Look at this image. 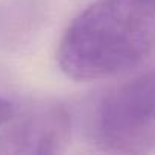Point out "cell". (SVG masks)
<instances>
[{"mask_svg":"<svg viewBox=\"0 0 155 155\" xmlns=\"http://www.w3.org/2000/svg\"><path fill=\"white\" fill-rule=\"evenodd\" d=\"M155 49V0H97L64 32L61 70L74 81H96L140 64Z\"/></svg>","mask_w":155,"mask_h":155,"instance_id":"cell-1","label":"cell"},{"mask_svg":"<svg viewBox=\"0 0 155 155\" xmlns=\"http://www.w3.org/2000/svg\"><path fill=\"white\" fill-rule=\"evenodd\" d=\"M91 135L108 152L155 153V71L134 78L99 102Z\"/></svg>","mask_w":155,"mask_h":155,"instance_id":"cell-2","label":"cell"},{"mask_svg":"<svg viewBox=\"0 0 155 155\" xmlns=\"http://www.w3.org/2000/svg\"><path fill=\"white\" fill-rule=\"evenodd\" d=\"M70 116L59 105H46L25 117L8 134L5 144L8 152L55 153L59 152L70 137Z\"/></svg>","mask_w":155,"mask_h":155,"instance_id":"cell-3","label":"cell"},{"mask_svg":"<svg viewBox=\"0 0 155 155\" xmlns=\"http://www.w3.org/2000/svg\"><path fill=\"white\" fill-rule=\"evenodd\" d=\"M14 113H15L14 105H12L9 101L0 97V126L5 125V123H8V122L14 117Z\"/></svg>","mask_w":155,"mask_h":155,"instance_id":"cell-4","label":"cell"}]
</instances>
